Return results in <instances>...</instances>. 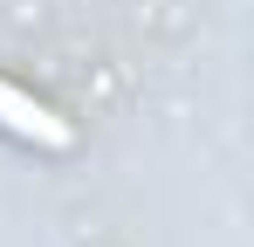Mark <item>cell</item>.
<instances>
[{"label": "cell", "instance_id": "obj_1", "mask_svg": "<svg viewBox=\"0 0 254 247\" xmlns=\"http://www.w3.org/2000/svg\"><path fill=\"white\" fill-rule=\"evenodd\" d=\"M0 130H14V137H28V144H42V151H69V137H76L42 96L14 89L7 76H0Z\"/></svg>", "mask_w": 254, "mask_h": 247}]
</instances>
